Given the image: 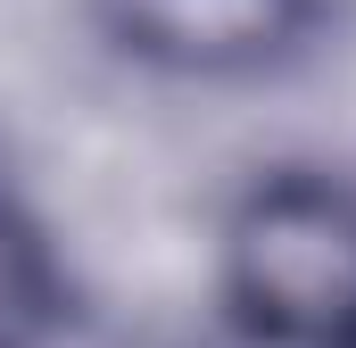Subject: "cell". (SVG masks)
<instances>
[{"mask_svg": "<svg viewBox=\"0 0 356 348\" xmlns=\"http://www.w3.org/2000/svg\"><path fill=\"white\" fill-rule=\"evenodd\" d=\"M232 299L282 348H356V199L273 182L232 232Z\"/></svg>", "mask_w": 356, "mask_h": 348, "instance_id": "6da1fadb", "label": "cell"}, {"mask_svg": "<svg viewBox=\"0 0 356 348\" xmlns=\"http://www.w3.org/2000/svg\"><path fill=\"white\" fill-rule=\"evenodd\" d=\"M124 50L158 58V67H257L273 50H290V33L307 25V0H108Z\"/></svg>", "mask_w": 356, "mask_h": 348, "instance_id": "7a4b0ae2", "label": "cell"}, {"mask_svg": "<svg viewBox=\"0 0 356 348\" xmlns=\"http://www.w3.org/2000/svg\"><path fill=\"white\" fill-rule=\"evenodd\" d=\"M17 324H33V290H25V274H17V249L0 241V348L17 340Z\"/></svg>", "mask_w": 356, "mask_h": 348, "instance_id": "3957f363", "label": "cell"}]
</instances>
